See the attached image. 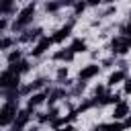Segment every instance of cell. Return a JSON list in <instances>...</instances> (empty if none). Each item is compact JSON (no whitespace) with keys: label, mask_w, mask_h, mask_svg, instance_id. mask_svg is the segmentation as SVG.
<instances>
[{"label":"cell","mask_w":131,"mask_h":131,"mask_svg":"<svg viewBox=\"0 0 131 131\" xmlns=\"http://www.w3.org/2000/svg\"><path fill=\"white\" fill-rule=\"evenodd\" d=\"M6 25H8V20H6V18H0V33L6 29Z\"/></svg>","instance_id":"obj_26"},{"label":"cell","mask_w":131,"mask_h":131,"mask_svg":"<svg viewBox=\"0 0 131 131\" xmlns=\"http://www.w3.org/2000/svg\"><path fill=\"white\" fill-rule=\"evenodd\" d=\"M102 2H108V4H113V2H115V0H102Z\"/></svg>","instance_id":"obj_32"},{"label":"cell","mask_w":131,"mask_h":131,"mask_svg":"<svg viewBox=\"0 0 131 131\" xmlns=\"http://www.w3.org/2000/svg\"><path fill=\"white\" fill-rule=\"evenodd\" d=\"M12 45V39L10 37H0V49H8Z\"/></svg>","instance_id":"obj_21"},{"label":"cell","mask_w":131,"mask_h":131,"mask_svg":"<svg viewBox=\"0 0 131 131\" xmlns=\"http://www.w3.org/2000/svg\"><path fill=\"white\" fill-rule=\"evenodd\" d=\"M35 8H37L35 2H31L29 6H25V8L20 10V14L16 16V20L12 23V29H14V31H23V29L33 20V16H35Z\"/></svg>","instance_id":"obj_2"},{"label":"cell","mask_w":131,"mask_h":131,"mask_svg":"<svg viewBox=\"0 0 131 131\" xmlns=\"http://www.w3.org/2000/svg\"><path fill=\"white\" fill-rule=\"evenodd\" d=\"M100 2H102V0H86L88 6H96V4H100Z\"/></svg>","instance_id":"obj_27"},{"label":"cell","mask_w":131,"mask_h":131,"mask_svg":"<svg viewBox=\"0 0 131 131\" xmlns=\"http://www.w3.org/2000/svg\"><path fill=\"white\" fill-rule=\"evenodd\" d=\"M18 82H20V76L6 70L0 74V88H6V90H16L18 88Z\"/></svg>","instance_id":"obj_3"},{"label":"cell","mask_w":131,"mask_h":131,"mask_svg":"<svg viewBox=\"0 0 131 131\" xmlns=\"http://www.w3.org/2000/svg\"><path fill=\"white\" fill-rule=\"evenodd\" d=\"M125 94H131V78H125Z\"/></svg>","instance_id":"obj_25"},{"label":"cell","mask_w":131,"mask_h":131,"mask_svg":"<svg viewBox=\"0 0 131 131\" xmlns=\"http://www.w3.org/2000/svg\"><path fill=\"white\" fill-rule=\"evenodd\" d=\"M18 113V100H6L2 106H0V127H6L14 121Z\"/></svg>","instance_id":"obj_1"},{"label":"cell","mask_w":131,"mask_h":131,"mask_svg":"<svg viewBox=\"0 0 131 131\" xmlns=\"http://www.w3.org/2000/svg\"><path fill=\"white\" fill-rule=\"evenodd\" d=\"M51 43H53V39H51V37H43V35H41V37H39V43H37V45L31 49L33 57H39V55H43V53H45V51L51 47Z\"/></svg>","instance_id":"obj_6"},{"label":"cell","mask_w":131,"mask_h":131,"mask_svg":"<svg viewBox=\"0 0 131 131\" xmlns=\"http://www.w3.org/2000/svg\"><path fill=\"white\" fill-rule=\"evenodd\" d=\"M72 27H74V20H70L68 25H63V27H61V29H59L53 37H51V39H53V43H61V41H63V39L72 33Z\"/></svg>","instance_id":"obj_8"},{"label":"cell","mask_w":131,"mask_h":131,"mask_svg":"<svg viewBox=\"0 0 131 131\" xmlns=\"http://www.w3.org/2000/svg\"><path fill=\"white\" fill-rule=\"evenodd\" d=\"M41 29H29V31H25L23 35H20V41L23 43H29V41H35V39H39L41 37Z\"/></svg>","instance_id":"obj_11"},{"label":"cell","mask_w":131,"mask_h":131,"mask_svg":"<svg viewBox=\"0 0 131 131\" xmlns=\"http://www.w3.org/2000/svg\"><path fill=\"white\" fill-rule=\"evenodd\" d=\"M59 4H74V0H57Z\"/></svg>","instance_id":"obj_31"},{"label":"cell","mask_w":131,"mask_h":131,"mask_svg":"<svg viewBox=\"0 0 131 131\" xmlns=\"http://www.w3.org/2000/svg\"><path fill=\"white\" fill-rule=\"evenodd\" d=\"M121 80H125V70H117V72H113V74L108 76V86H115V84H119Z\"/></svg>","instance_id":"obj_15"},{"label":"cell","mask_w":131,"mask_h":131,"mask_svg":"<svg viewBox=\"0 0 131 131\" xmlns=\"http://www.w3.org/2000/svg\"><path fill=\"white\" fill-rule=\"evenodd\" d=\"M74 53H80V51H86V41L84 39H76L74 43H72V47H70Z\"/></svg>","instance_id":"obj_18"},{"label":"cell","mask_w":131,"mask_h":131,"mask_svg":"<svg viewBox=\"0 0 131 131\" xmlns=\"http://www.w3.org/2000/svg\"><path fill=\"white\" fill-rule=\"evenodd\" d=\"M66 76H68V68H59V70H57V78H59V80H63Z\"/></svg>","instance_id":"obj_24"},{"label":"cell","mask_w":131,"mask_h":131,"mask_svg":"<svg viewBox=\"0 0 131 131\" xmlns=\"http://www.w3.org/2000/svg\"><path fill=\"white\" fill-rule=\"evenodd\" d=\"M59 6H61V4H59L57 0H51V2H47V4H45V10H47V12H57V10H59Z\"/></svg>","instance_id":"obj_19"},{"label":"cell","mask_w":131,"mask_h":131,"mask_svg":"<svg viewBox=\"0 0 131 131\" xmlns=\"http://www.w3.org/2000/svg\"><path fill=\"white\" fill-rule=\"evenodd\" d=\"M29 119H31V111L27 108V111H18L16 113V117H14V125H12V131H23L25 127H27V123H29Z\"/></svg>","instance_id":"obj_5"},{"label":"cell","mask_w":131,"mask_h":131,"mask_svg":"<svg viewBox=\"0 0 131 131\" xmlns=\"http://www.w3.org/2000/svg\"><path fill=\"white\" fill-rule=\"evenodd\" d=\"M45 98H47V92H35V94L29 98V111L35 108V106H39L41 102H45Z\"/></svg>","instance_id":"obj_12"},{"label":"cell","mask_w":131,"mask_h":131,"mask_svg":"<svg viewBox=\"0 0 131 131\" xmlns=\"http://www.w3.org/2000/svg\"><path fill=\"white\" fill-rule=\"evenodd\" d=\"M123 125H125V129H127V127H131V117H127V119H125V123H123Z\"/></svg>","instance_id":"obj_30"},{"label":"cell","mask_w":131,"mask_h":131,"mask_svg":"<svg viewBox=\"0 0 131 131\" xmlns=\"http://www.w3.org/2000/svg\"><path fill=\"white\" fill-rule=\"evenodd\" d=\"M74 51L68 47V49H59V51H55V55H53V59H61V61H72L74 59Z\"/></svg>","instance_id":"obj_13"},{"label":"cell","mask_w":131,"mask_h":131,"mask_svg":"<svg viewBox=\"0 0 131 131\" xmlns=\"http://www.w3.org/2000/svg\"><path fill=\"white\" fill-rule=\"evenodd\" d=\"M121 33H123L125 37H131V18H129V23H127V25H123V27H121Z\"/></svg>","instance_id":"obj_22"},{"label":"cell","mask_w":131,"mask_h":131,"mask_svg":"<svg viewBox=\"0 0 131 131\" xmlns=\"http://www.w3.org/2000/svg\"><path fill=\"white\" fill-rule=\"evenodd\" d=\"M18 59H20V51H18V49L8 53V63H14V61H18Z\"/></svg>","instance_id":"obj_20"},{"label":"cell","mask_w":131,"mask_h":131,"mask_svg":"<svg viewBox=\"0 0 131 131\" xmlns=\"http://www.w3.org/2000/svg\"><path fill=\"white\" fill-rule=\"evenodd\" d=\"M123 131L125 129V125L121 123V121H115V123H106V125H98L96 127V131Z\"/></svg>","instance_id":"obj_14"},{"label":"cell","mask_w":131,"mask_h":131,"mask_svg":"<svg viewBox=\"0 0 131 131\" xmlns=\"http://www.w3.org/2000/svg\"><path fill=\"white\" fill-rule=\"evenodd\" d=\"M45 82H47L45 78H37V80H35V82H31L29 86H25V88H20V92H23V94H27V92H31V90H37V88H41V86H43Z\"/></svg>","instance_id":"obj_16"},{"label":"cell","mask_w":131,"mask_h":131,"mask_svg":"<svg viewBox=\"0 0 131 131\" xmlns=\"http://www.w3.org/2000/svg\"><path fill=\"white\" fill-rule=\"evenodd\" d=\"M113 61H115L113 57H108V59H104V68H111V66H113Z\"/></svg>","instance_id":"obj_28"},{"label":"cell","mask_w":131,"mask_h":131,"mask_svg":"<svg viewBox=\"0 0 131 131\" xmlns=\"http://www.w3.org/2000/svg\"><path fill=\"white\" fill-rule=\"evenodd\" d=\"M111 49H113L115 55H125V53L131 49V37H125V35L115 37V39L111 41Z\"/></svg>","instance_id":"obj_4"},{"label":"cell","mask_w":131,"mask_h":131,"mask_svg":"<svg viewBox=\"0 0 131 131\" xmlns=\"http://www.w3.org/2000/svg\"><path fill=\"white\" fill-rule=\"evenodd\" d=\"M100 72V68H98V63H88L86 68H82L80 70V82H86V80H90V78H94L96 74Z\"/></svg>","instance_id":"obj_7"},{"label":"cell","mask_w":131,"mask_h":131,"mask_svg":"<svg viewBox=\"0 0 131 131\" xmlns=\"http://www.w3.org/2000/svg\"><path fill=\"white\" fill-rule=\"evenodd\" d=\"M86 6H88V4H86V2H78V4H76V8H74V10H76V14H82V12H84V8H86Z\"/></svg>","instance_id":"obj_23"},{"label":"cell","mask_w":131,"mask_h":131,"mask_svg":"<svg viewBox=\"0 0 131 131\" xmlns=\"http://www.w3.org/2000/svg\"><path fill=\"white\" fill-rule=\"evenodd\" d=\"M29 68H31V66H29V61H27V59H18V61H14V63H10V68H8V70L20 76V74H25V72H29Z\"/></svg>","instance_id":"obj_10"},{"label":"cell","mask_w":131,"mask_h":131,"mask_svg":"<svg viewBox=\"0 0 131 131\" xmlns=\"http://www.w3.org/2000/svg\"><path fill=\"white\" fill-rule=\"evenodd\" d=\"M57 131H74V127H72V125H66V127H61V129H57Z\"/></svg>","instance_id":"obj_29"},{"label":"cell","mask_w":131,"mask_h":131,"mask_svg":"<svg viewBox=\"0 0 131 131\" xmlns=\"http://www.w3.org/2000/svg\"><path fill=\"white\" fill-rule=\"evenodd\" d=\"M10 12H14L12 0H0V14H10Z\"/></svg>","instance_id":"obj_17"},{"label":"cell","mask_w":131,"mask_h":131,"mask_svg":"<svg viewBox=\"0 0 131 131\" xmlns=\"http://www.w3.org/2000/svg\"><path fill=\"white\" fill-rule=\"evenodd\" d=\"M127 113H129V104L119 100V102L115 104V111H113V119H115V121H121V119H125V117H127Z\"/></svg>","instance_id":"obj_9"}]
</instances>
